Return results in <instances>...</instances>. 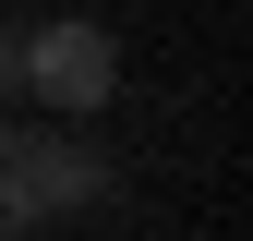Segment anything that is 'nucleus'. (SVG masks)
<instances>
[{
  "instance_id": "f257e3e1",
  "label": "nucleus",
  "mask_w": 253,
  "mask_h": 241,
  "mask_svg": "<svg viewBox=\"0 0 253 241\" xmlns=\"http://www.w3.org/2000/svg\"><path fill=\"white\" fill-rule=\"evenodd\" d=\"M109 193V145L73 133V120H0V241L73 217V205Z\"/></svg>"
},
{
  "instance_id": "f03ea898",
  "label": "nucleus",
  "mask_w": 253,
  "mask_h": 241,
  "mask_svg": "<svg viewBox=\"0 0 253 241\" xmlns=\"http://www.w3.org/2000/svg\"><path fill=\"white\" fill-rule=\"evenodd\" d=\"M24 97H37L48 120H97L121 97V48H109V24H84V12H60V24H24Z\"/></svg>"
},
{
  "instance_id": "7ed1b4c3",
  "label": "nucleus",
  "mask_w": 253,
  "mask_h": 241,
  "mask_svg": "<svg viewBox=\"0 0 253 241\" xmlns=\"http://www.w3.org/2000/svg\"><path fill=\"white\" fill-rule=\"evenodd\" d=\"M24 97V24H0V109Z\"/></svg>"
}]
</instances>
